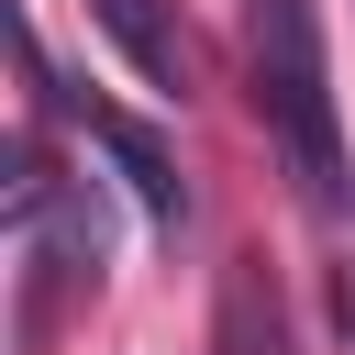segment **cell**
Returning <instances> with one entry per match:
<instances>
[{
	"mask_svg": "<svg viewBox=\"0 0 355 355\" xmlns=\"http://www.w3.org/2000/svg\"><path fill=\"white\" fill-rule=\"evenodd\" d=\"M244 78H255V122L288 155V178L333 211L344 200V111H333V55H322V11L311 0H255L244 11Z\"/></svg>",
	"mask_w": 355,
	"mask_h": 355,
	"instance_id": "6da1fadb",
	"label": "cell"
},
{
	"mask_svg": "<svg viewBox=\"0 0 355 355\" xmlns=\"http://www.w3.org/2000/svg\"><path fill=\"white\" fill-rule=\"evenodd\" d=\"M67 122L111 155V178L144 200V222H155V233H178V222H189V178H178V155H166V133H155V122H133V111H111V100H89V89H67Z\"/></svg>",
	"mask_w": 355,
	"mask_h": 355,
	"instance_id": "7a4b0ae2",
	"label": "cell"
},
{
	"mask_svg": "<svg viewBox=\"0 0 355 355\" xmlns=\"http://www.w3.org/2000/svg\"><path fill=\"white\" fill-rule=\"evenodd\" d=\"M89 22L133 55V78H144V89L189 100V22H178V0H89Z\"/></svg>",
	"mask_w": 355,
	"mask_h": 355,
	"instance_id": "3957f363",
	"label": "cell"
},
{
	"mask_svg": "<svg viewBox=\"0 0 355 355\" xmlns=\"http://www.w3.org/2000/svg\"><path fill=\"white\" fill-rule=\"evenodd\" d=\"M211 355H288V300L255 255L222 266V300H211Z\"/></svg>",
	"mask_w": 355,
	"mask_h": 355,
	"instance_id": "277c9868",
	"label": "cell"
}]
</instances>
